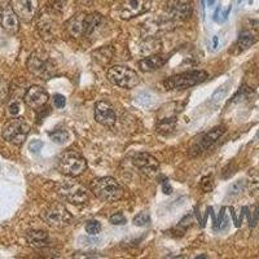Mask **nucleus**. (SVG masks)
Listing matches in <instances>:
<instances>
[{"mask_svg":"<svg viewBox=\"0 0 259 259\" xmlns=\"http://www.w3.org/2000/svg\"><path fill=\"white\" fill-rule=\"evenodd\" d=\"M103 16L99 13H92V15H85V13H79L77 16H73L70 20L66 21L65 24V30L69 35L73 38H82V36L92 35L96 29L103 22Z\"/></svg>","mask_w":259,"mask_h":259,"instance_id":"1","label":"nucleus"},{"mask_svg":"<svg viewBox=\"0 0 259 259\" xmlns=\"http://www.w3.org/2000/svg\"><path fill=\"white\" fill-rule=\"evenodd\" d=\"M92 192L99 200L104 202H115L123 197V188L113 178L105 177L96 179L91 186Z\"/></svg>","mask_w":259,"mask_h":259,"instance_id":"2","label":"nucleus"},{"mask_svg":"<svg viewBox=\"0 0 259 259\" xmlns=\"http://www.w3.org/2000/svg\"><path fill=\"white\" fill-rule=\"evenodd\" d=\"M207 79V73L203 70H192L172 75L163 80V85L166 90H183L189 89L193 85L205 82Z\"/></svg>","mask_w":259,"mask_h":259,"instance_id":"3","label":"nucleus"},{"mask_svg":"<svg viewBox=\"0 0 259 259\" xmlns=\"http://www.w3.org/2000/svg\"><path fill=\"white\" fill-rule=\"evenodd\" d=\"M106 77L110 83L122 89H134L140 83V77L135 70L124 65H114L108 69Z\"/></svg>","mask_w":259,"mask_h":259,"instance_id":"4","label":"nucleus"},{"mask_svg":"<svg viewBox=\"0 0 259 259\" xmlns=\"http://www.w3.org/2000/svg\"><path fill=\"white\" fill-rule=\"evenodd\" d=\"M30 133V124L22 119V118H13L7 122L2 131V136L6 142L15 145L24 144L27 135Z\"/></svg>","mask_w":259,"mask_h":259,"instance_id":"5","label":"nucleus"},{"mask_svg":"<svg viewBox=\"0 0 259 259\" xmlns=\"http://www.w3.org/2000/svg\"><path fill=\"white\" fill-rule=\"evenodd\" d=\"M60 171L66 177L77 178L87 168V161L75 150H68L60 158Z\"/></svg>","mask_w":259,"mask_h":259,"instance_id":"6","label":"nucleus"},{"mask_svg":"<svg viewBox=\"0 0 259 259\" xmlns=\"http://www.w3.org/2000/svg\"><path fill=\"white\" fill-rule=\"evenodd\" d=\"M41 218L45 219L46 223L55 228H61V227H66L71 224L73 222V215L68 211V209L60 203H55L51 205L50 207L43 211Z\"/></svg>","mask_w":259,"mask_h":259,"instance_id":"7","label":"nucleus"},{"mask_svg":"<svg viewBox=\"0 0 259 259\" xmlns=\"http://www.w3.org/2000/svg\"><path fill=\"white\" fill-rule=\"evenodd\" d=\"M59 193L62 198L73 205H83L89 201V194L85 188L75 182H62L59 186Z\"/></svg>","mask_w":259,"mask_h":259,"instance_id":"8","label":"nucleus"},{"mask_svg":"<svg viewBox=\"0 0 259 259\" xmlns=\"http://www.w3.org/2000/svg\"><path fill=\"white\" fill-rule=\"evenodd\" d=\"M26 66L31 74L41 79H50L53 74V66L47 57H45L41 53L35 52L30 55L29 60L26 62Z\"/></svg>","mask_w":259,"mask_h":259,"instance_id":"9","label":"nucleus"},{"mask_svg":"<svg viewBox=\"0 0 259 259\" xmlns=\"http://www.w3.org/2000/svg\"><path fill=\"white\" fill-rule=\"evenodd\" d=\"M152 0H123L119 6V16L122 20H131L149 12Z\"/></svg>","mask_w":259,"mask_h":259,"instance_id":"10","label":"nucleus"},{"mask_svg":"<svg viewBox=\"0 0 259 259\" xmlns=\"http://www.w3.org/2000/svg\"><path fill=\"white\" fill-rule=\"evenodd\" d=\"M134 165L139 168V170L142 171L143 174L147 175L149 178L156 177L157 174L159 172V163L153 156H150L149 153H138L134 156L133 158Z\"/></svg>","mask_w":259,"mask_h":259,"instance_id":"11","label":"nucleus"},{"mask_svg":"<svg viewBox=\"0 0 259 259\" xmlns=\"http://www.w3.org/2000/svg\"><path fill=\"white\" fill-rule=\"evenodd\" d=\"M166 8L171 17L184 21L188 20L192 16L193 3H192V0H168Z\"/></svg>","mask_w":259,"mask_h":259,"instance_id":"12","label":"nucleus"},{"mask_svg":"<svg viewBox=\"0 0 259 259\" xmlns=\"http://www.w3.org/2000/svg\"><path fill=\"white\" fill-rule=\"evenodd\" d=\"M224 133H226V127L224 126H218V127H215V128L210 130L209 133L205 134V135L201 138L200 142L192 148L191 149L192 156H197V154L202 153V152L209 149L210 147H212V145L217 143V140H218Z\"/></svg>","mask_w":259,"mask_h":259,"instance_id":"13","label":"nucleus"},{"mask_svg":"<svg viewBox=\"0 0 259 259\" xmlns=\"http://www.w3.org/2000/svg\"><path fill=\"white\" fill-rule=\"evenodd\" d=\"M95 119L103 126L113 127L117 121V115H115L114 109L109 103L99 101L95 105Z\"/></svg>","mask_w":259,"mask_h":259,"instance_id":"14","label":"nucleus"},{"mask_svg":"<svg viewBox=\"0 0 259 259\" xmlns=\"http://www.w3.org/2000/svg\"><path fill=\"white\" fill-rule=\"evenodd\" d=\"M0 26L9 34H16L20 30V17L11 6L0 8Z\"/></svg>","mask_w":259,"mask_h":259,"instance_id":"15","label":"nucleus"},{"mask_svg":"<svg viewBox=\"0 0 259 259\" xmlns=\"http://www.w3.org/2000/svg\"><path fill=\"white\" fill-rule=\"evenodd\" d=\"M24 101L31 109H39L47 104L48 94L45 89H41L39 85H32L25 94Z\"/></svg>","mask_w":259,"mask_h":259,"instance_id":"16","label":"nucleus"},{"mask_svg":"<svg viewBox=\"0 0 259 259\" xmlns=\"http://www.w3.org/2000/svg\"><path fill=\"white\" fill-rule=\"evenodd\" d=\"M39 9L38 0H17L16 2V13L25 22L34 20Z\"/></svg>","mask_w":259,"mask_h":259,"instance_id":"17","label":"nucleus"},{"mask_svg":"<svg viewBox=\"0 0 259 259\" xmlns=\"http://www.w3.org/2000/svg\"><path fill=\"white\" fill-rule=\"evenodd\" d=\"M168 57L162 55H152V56L144 57L139 61V68L142 71H154L161 69L167 62Z\"/></svg>","mask_w":259,"mask_h":259,"instance_id":"18","label":"nucleus"},{"mask_svg":"<svg viewBox=\"0 0 259 259\" xmlns=\"http://www.w3.org/2000/svg\"><path fill=\"white\" fill-rule=\"evenodd\" d=\"M26 240L32 247H45L50 242L48 233L45 231H30L26 235Z\"/></svg>","mask_w":259,"mask_h":259,"instance_id":"19","label":"nucleus"},{"mask_svg":"<svg viewBox=\"0 0 259 259\" xmlns=\"http://www.w3.org/2000/svg\"><path fill=\"white\" fill-rule=\"evenodd\" d=\"M255 41H256V38L253 32L245 30V31H242L241 34H240L239 39H237V41H236L235 47L237 48V52H242V51L250 48Z\"/></svg>","mask_w":259,"mask_h":259,"instance_id":"20","label":"nucleus"},{"mask_svg":"<svg viewBox=\"0 0 259 259\" xmlns=\"http://www.w3.org/2000/svg\"><path fill=\"white\" fill-rule=\"evenodd\" d=\"M113 55H114V51H113V48L110 47V46H108V47L99 48V50L95 51V52L92 53L94 59L101 65L108 64V62L113 59Z\"/></svg>","mask_w":259,"mask_h":259,"instance_id":"21","label":"nucleus"},{"mask_svg":"<svg viewBox=\"0 0 259 259\" xmlns=\"http://www.w3.org/2000/svg\"><path fill=\"white\" fill-rule=\"evenodd\" d=\"M38 30L40 32L41 38L50 39L53 35V21L48 16L41 17L38 22Z\"/></svg>","mask_w":259,"mask_h":259,"instance_id":"22","label":"nucleus"},{"mask_svg":"<svg viewBox=\"0 0 259 259\" xmlns=\"http://www.w3.org/2000/svg\"><path fill=\"white\" fill-rule=\"evenodd\" d=\"M53 143H56V144H64V143L68 142V133L65 131V130H55L52 133L48 134Z\"/></svg>","mask_w":259,"mask_h":259,"instance_id":"23","label":"nucleus"},{"mask_svg":"<svg viewBox=\"0 0 259 259\" xmlns=\"http://www.w3.org/2000/svg\"><path fill=\"white\" fill-rule=\"evenodd\" d=\"M247 186L250 189V193H255L256 191H259V171L253 170L249 174V182H247Z\"/></svg>","mask_w":259,"mask_h":259,"instance_id":"24","label":"nucleus"},{"mask_svg":"<svg viewBox=\"0 0 259 259\" xmlns=\"http://www.w3.org/2000/svg\"><path fill=\"white\" fill-rule=\"evenodd\" d=\"M101 228H103V227H101L100 222L97 221H90L85 224V232L91 236L99 235V233L101 232Z\"/></svg>","mask_w":259,"mask_h":259,"instance_id":"25","label":"nucleus"},{"mask_svg":"<svg viewBox=\"0 0 259 259\" xmlns=\"http://www.w3.org/2000/svg\"><path fill=\"white\" fill-rule=\"evenodd\" d=\"M66 0H51L48 4V9L52 13H61L65 8Z\"/></svg>","mask_w":259,"mask_h":259,"instance_id":"26","label":"nucleus"},{"mask_svg":"<svg viewBox=\"0 0 259 259\" xmlns=\"http://www.w3.org/2000/svg\"><path fill=\"white\" fill-rule=\"evenodd\" d=\"M149 222H150V217L148 212H139L135 218H134V224L138 227L148 226V224H149Z\"/></svg>","mask_w":259,"mask_h":259,"instance_id":"27","label":"nucleus"},{"mask_svg":"<svg viewBox=\"0 0 259 259\" xmlns=\"http://www.w3.org/2000/svg\"><path fill=\"white\" fill-rule=\"evenodd\" d=\"M174 126H175V119L174 118H170V119H162V121L159 122L157 128H158L159 133H162V131L168 133V131H171V130H174Z\"/></svg>","mask_w":259,"mask_h":259,"instance_id":"28","label":"nucleus"},{"mask_svg":"<svg viewBox=\"0 0 259 259\" xmlns=\"http://www.w3.org/2000/svg\"><path fill=\"white\" fill-rule=\"evenodd\" d=\"M21 109H22V108H21V104L20 101L17 100L11 101V104L8 105V113L9 115H12V117H17L21 113Z\"/></svg>","mask_w":259,"mask_h":259,"instance_id":"29","label":"nucleus"},{"mask_svg":"<svg viewBox=\"0 0 259 259\" xmlns=\"http://www.w3.org/2000/svg\"><path fill=\"white\" fill-rule=\"evenodd\" d=\"M214 188V179L212 177H205L201 182V189L203 192H210L211 189Z\"/></svg>","mask_w":259,"mask_h":259,"instance_id":"30","label":"nucleus"},{"mask_svg":"<svg viewBox=\"0 0 259 259\" xmlns=\"http://www.w3.org/2000/svg\"><path fill=\"white\" fill-rule=\"evenodd\" d=\"M126 218L122 212H117V214L110 217V223L114 224V226H123V224H126Z\"/></svg>","mask_w":259,"mask_h":259,"instance_id":"31","label":"nucleus"},{"mask_svg":"<svg viewBox=\"0 0 259 259\" xmlns=\"http://www.w3.org/2000/svg\"><path fill=\"white\" fill-rule=\"evenodd\" d=\"M53 105L56 106L57 109H61V108H64L65 105H66V99H65V96H62V95L57 94L53 96Z\"/></svg>","mask_w":259,"mask_h":259,"instance_id":"32","label":"nucleus"},{"mask_svg":"<svg viewBox=\"0 0 259 259\" xmlns=\"http://www.w3.org/2000/svg\"><path fill=\"white\" fill-rule=\"evenodd\" d=\"M242 189H244V182H242V180H239V182H236L235 184H232V187H231L230 189V194L237 196V194L241 193Z\"/></svg>","mask_w":259,"mask_h":259,"instance_id":"33","label":"nucleus"},{"mask_svg":"<svg viewBox=\"0 0 259 259\" xmlns=\"http://www.w3.org/2000/svg\"><path fill=\"white\" fill-rule=\"evenodd\" d=\"M43 142H40V140H32L31 143L29 144V149L31 150L32 153H39L41 150V148H43Z\"/></svg>","mask_w":259,"mask_h":259,"instance_id":"34","label":"nucleus"},{"mask_svg":"<svg viewBox=\"0 0 259 259\" xmlns=\"http://www.w3.org/2000/svg\"><path fill=\"white\" fill-rule=\"evenodd\" d=\"M163 192H165L166 194H170L171 192H172V189H171V187L168 186V183H163Z\"/></svg>","mask_w":259,"mask_h":259,"instance_id":"35","label":"nucleus"},{"mask_svg":"<svg viewBox=\"0 0 259 259\" xmlns=\"http://www.w3.org/2000/svg\"><path fill=\"white\" fill-rule=\"evenodd\" d=\"M218 47V36H214V38H212V48H217Z\"/></svg>","mask_w":259,"mask_h":259,"instance_id":"36","label":"nucleus"},{"mask_svg":"<svg viewBox=\"0 0 259 259\" xmlns=\"http://www.w3.org/2000/svg\"><path fill=\"white\" fill-rule=\"evenodd\" d=\"M79 2L83 4H89V3H91L92 0H79Z\"/></svg>","mask_w":259,"mask_h":259,"instance_id":"37","label":"nucleus"},{"mask_svg":"<svg viewBox=\"0 0 259 259\" xmlns=\"http://www.w3.org/2000/svg\"><path fill=\"white\" fill-rule=\"evenodd\" d=\"M214 3H215V0H207V4H209V6H212Z\"/></svg>","mask_w":259,"mask_h":259,"instance_id":"38","label":"nucleus"},{"mask_svg":"<svg viewBox=\"0 0 259 259\" xmlns=\"http://www.w3.org/2000/svg\"><path fill=\"white\" fill-rule=\"evenodd\" d=\"M241 2H242V0H239V3H241Z\"/></svg>","mask_w":259,"mask_h":259,"instance_id":"39","label":"nucleus"},{"mask_svg":"<svg viewBox=\"0 0 259 259\" xmlns=\"http://www.w3.org/2000/svg\"><path fill=\"white\" fill-rule=\"evenodd\" d=\"M258 136H259V133H258Z\"/></svg>","mask_w":259,"mask_h":259,"instance_id":"40","label":"nucleus"}]
</instances>
